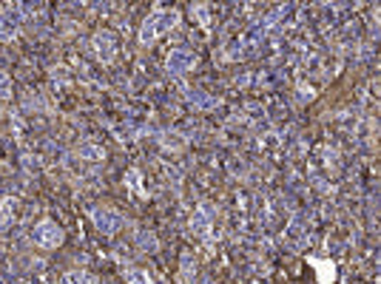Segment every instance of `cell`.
I'll list each match as a JSON object with an SVG mask.
<instances>
[{"mask_svg": "<svg viewBox=\"0 0 381 284\" xmlns=\"http://www.w3.org/2000/svg\"><path fill=\"white\" fill-rule=\"evenodd\" d=\"M177 23V12H162V14H151V20L146 23V29H142V40H154L162 29H168Z\"/></svg>", "mask_w": 381, "mask_h": 284, "instance_id": "obj_1", "label": "cell"}, {"mask_svg": "<svg viewBox=\"0 0 381 284\" xmlns=\"http://www.w3.org/2000/svg\"><path fill=\"white\" fill-rule=\"evenodd\" d=\"M37 236H40V245H43V247H55V245H60V239H63V233H60L52 222H43V225L37 227Z\"/></svg>", "mask_w": 381, "mask_h": 284, "instance_id": "obj_2", "label": "cell"}, {"mask_svg": "<svg viewBox=\"0 0 381 284\" xmlns=\"http://www.w3.org/2000/svg\"><path fill=\"white\" fill-rule=\"evenodd\" d=\"M66 284H97V278L88 276V273H68Z\"/></svg>", "mask_w": 381, "mask_h": 284, "instance_id": "obj_3", "label": "cell"}]
</instances>
